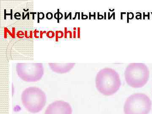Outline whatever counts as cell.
Masks as SVG:
<instances>
[{
  "instance_id": "1",
  "label": "cell",
  "mask_w": 152,
  "mask_h": 114,
  "mask_svg": "<svg viewBox=\"0 0 152 114\" xmlns=\"http://www.w3.org/2000/svg\"><path fill=\"white\" fill-rule=\"evenodd\" d=\"M121 85L119 75L112 68L102 69L96 76V88L100 93L105 96L114 94L119 89Z\"/></svg>"
},
{
  "instance_id": "13",
  "label": "cell",
  "mask_w": 152,
  "mask_h": 114,
  "mask_svg": "<svg viewBox=\"0 0 152 114\" xmlns=\"http://www.w3.org/2000/svg\"><path fill=\"white\" fill-rule=\"evenodd\" d=\"M39 33V31H37V29H35L34 31V36L35 38H39V36L37 35V34Z\"/></svg>"
},
{
  "instance_id": "14",
  "label": "cell",
  "mask_w": 152,
  "mask_h": 114,
  "mask_svg": "<svg viewBox=\"0 0 152 114\" xmlns=\"http://www.w3.org/2000/svg\"><path fill=\"white\" fill-rule=\"evenodd\" d=\"M47 33L46 31H41L40 33V38L42 39V38H43V35L44 34H45V33Z\"/></svg>"
},
{
  "instance_id": "10",
  "label": "cell",
  "mask_w": 152,
  "mask_h": 114,
  "mask_svg": "<svg viewBox=\"0 0 152 114\" xmlns=\"http://www.w3.org/2000/svg\"><path fill=\"white\" fill-rule=\"evenodd\" d=\"M17 36L18 38L22 39V38H24V37H25V33H24L23 31H18L17 32Z\"/></svg>"
},
{
  "instance_id": "4",
  "label": "cell",
  "mask_w": 152,
  "mask_h": 114,
  "mask_svg": "<svg viewBox=\"0 0 152 114\" xmlns=\"http://www.w3.org/2000/svg\"><path fill=\"white\" fill-rule=\"evenodd\" d=\"M152 102L145 94L137 93L127 98L124 105L125 114H148L151 109Z\"/></svg>"
},
{
  "instance_id": "5",
  "label": "cell",
  "mask_w": 152,
  "mask_h": 114,
  "mask_svg": "<svg viewBox=\"0 0 152 114\" xmlns=\"http://www.w3.org/2000/svg\"><path fill=\"white\" fill-rule=\"evenodd\" d=\"M18 75L23 80L34 82L39 80L44 75L42 63H18L16 65Z\"/></svg>"
},
{
  "instance_id": "8",
  "label": "cell",
  "mask_w": 152,
  "mask_h": 114,
  "mask_svg": "<svg viewBox=\"0 0 152 114\" xmlns=\"http://www.w3.org/2000/svg\"><path fill=\"white\" fill-rule=\"evenodd\" d=\"M56 41L58 42V39L63 37L64 36V33L62 31H56Z\"/></svg>"
},
{
  "instance_id": "15",
  "label": "cell",
  "mask_w": 152,
  "mask_h": 114,
  "mask_svg": "<svg viewBox=\"0 0 152 114\" xmlns=\"http://www.w3.org/2000/svg\"><path fill=\"white\" fill-rule=\"evenodd\" d=\"M32 31H30V38H32Z\"/></svg>"
},
{
  "instance_id": "3",
  "label": "cell",
  "mask_w": 152,
  "mask_h": 114,
  "mask_svg": "<svg viewBox=\"0 0 152 114\" xmlns=\"http://www.w3.org/2000/svg\"><path fill=\"white\" fill-rule=\"evenodd\" d=\"M22 103L28 111L33 113L42 110L46 102V96L43 91L36 87L25 89L21 94Z\"/></svg>"
},
{
  "instance_id": "9",
  "label": "cell",
  "mask_w": 152,
  "mask_h": 114,
  "mask_svg": "<svg viewBox=\"0 0 152 114\" xmlns=\"http://www.w3.org/2000/svg\"><path fill=\"white\" fill-rule=\"evenodd\" d=\"M46 35L48 38H50V39H52V38L54 37L55 33L53 31H50L47 32Z\"/></svg>"
},
{
  "instance_id": "11",
  "label": "cell",
  "mask_w": 152,
  "mask_h": 114,
  "mask_svg": "<svg viewBox=\"0 0 152 114\" xmlns=\"http://www.w3.org/2000/svg\"><path fill=\"white\" fill-rule=\"evenodd\" d=\"M65 29V33H64V36H65V38H66L67 37V34L68 33H69L70 35V38H72V32L71 31H67V28L66 27L65 28H64Z\"/></svg>"
},
{
  "instance_id": "2",
  "label": "cell",
  "mask_w": 152,
  "mask_h": 114,
  "mask_svg": "<svg viewBox=\"0 0 152 114\" xmlns=\"http://www.w3.org/2000/svg\"><path fill=\"white\" fill-rule=\"evenodd\" d=\"M126 82L133 88H140L146 84L150 77L148 68L142 63H132L125 71Z\"/></svg>"
},
{
  "instance_id": "6",
  "label": "cell",
  "mask_w": 152,
  "mask_h": 114,
  "mask_svg": "<svg viewBox=\"0 0 152 114\" xmlns=\"http://www.w3.org/2000/svg\"><path fill=\"white\" fill-rule=\"evenodd\" d=\"M72 109L69 103L64 101H56L46 109L45 114H72Z\"/></svg>"
},
{
  "instance_id": "7",
  "label": "cell",
  "mask_w": 152,
  "mask_h": 114,
  "mask_svg": "<svg viewBox=\"0 0 152 114\" xmlns=\"http://www.w3.org/2000/svg\"><path fill=\"white\" fill-rule=\"evenodd\" d=\"M49 66L52 71L57 73L64 74L68 72L74 67L75 64L68 63V64H56L49 63Z\"/></svg>"
},
{
  "instance_id": "12",
  "label": "cell",
  "mask_w": 152,
  "mask_h": 114,
  "mask_svg": "<svg viewBox=\"0 0 152 114\" xmlns=\"http://www.w3.org/2000/svg\"><path fill=\"white\" fill-rule=\"evenodd\" d=\"M46 16L47 18L49 19V20H50V19H52V18H53V14H52V13L50 12L48 13L47 14Z\"/></svg>"
}]
</instances>
